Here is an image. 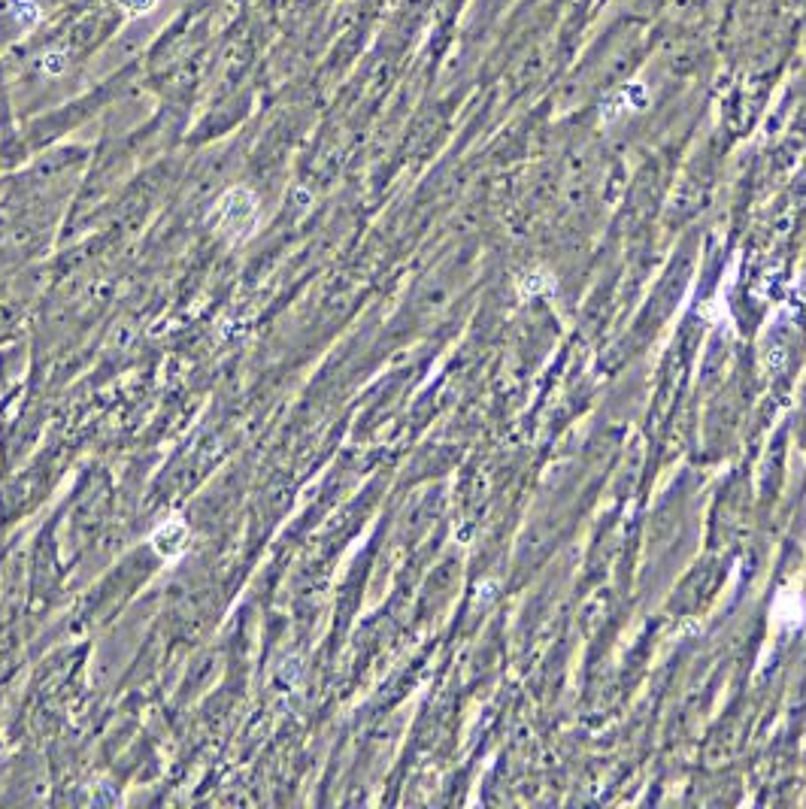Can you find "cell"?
Here are the masks:
<instances>
[{"instance_id":"6da1fadb","label":"cell","mask_w":806,"mask_h":809,"mask_svg":"<svg viewBox=\"0 0 806 809\" xmlns=\"http://www.w3.org/2000/svg\"><path fill=\"white\" fill-rule=\"evenodd\" d=\"M258 222V197L249 188H231L216 210V225L231 240H246Z\"/></svg>"},{"instance_id":"7a4b0ae2","label":"cell","mask_w":806,"mask_h":809,"mask_svg":"<svg viewBox=\"0 0 806 809\" xmlns=\"http://www.w3.org/2000/svg\"><path fill=\"white\" fill-rule=\"evenodd\" d=\"M188 543H191V531H188V525L179 522V519H170V522L158 525V531L152 534V546H155V552L164 555V558L182 555V552L188 549Z\"/></svg>"},{"instance_id":"3957f363","label":"cell","mask_w":806,"mask_h":809,"mask_svg":"<svg viewBox=\"0 0 806 809\" xmlns=\"http://www.w3.org/2000/svg\"><path fill=\"white\" fill-rule=\"evenodd\" d=\"M10 10H13V16L22 22V25H37V19H40V10L31 4V0H10Z\"/></svg>"},{"instance_id":"277c9868","label":"cell","mask_w":806,"mask_h":809,"mask_svg":"<svg viewBox=\"0 0 806 809\" xmlns=\"http://www.w3.org/2000/svg\"><path fill=\"white\" fill-rule=\"evenodd\" d=\"M119 7L128 13V16H146L158 7V0H119Z\"/></svg>"},{"instance_id":"5b68a950","label":"cell","mask_w":806,"mask_h":809,"mask_svg":"<svg viewBox=\"0 0 806 809\" xmlns=\"http://www.w3.org/2000/svg\"><path fill=\"white\" fill-rule=\"evenodd\" d=\"M43 70L58 73V70H61V58H43Z\"/></svg>"}]
</instances>
